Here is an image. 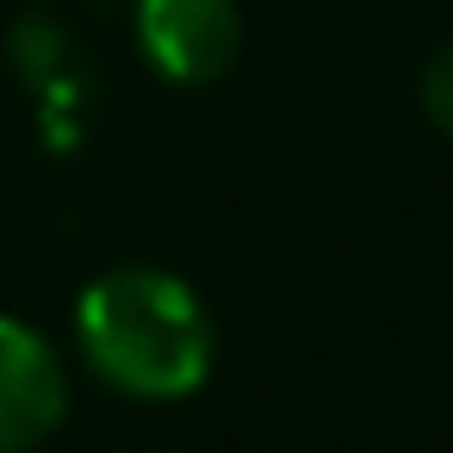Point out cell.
<instances>
[{"label": "cell", "instance_id": "6da1fadb", "mask_svg": "<svg viewBox=\"0 0 453 453\" xmlns=\"http://www.w3.org/2000/svg\"><path fill=\"white\" fill-rule=\"evenodd\" d=\"M81 360L125 397H187L211 372V317L162 267H112L75 304Z\"/></svg>", "mask_w": 453, "mask_h": 453}, {"label": "cell", "instance_id": "7a4b0ae2", "mask_svg": "<svg viewBox=\"0 0 453 453\" xmlns=\"http://www.w3.org/2000/svg\"><path fill=\"white\" fill-rule=\"evenodd\" d=\"M137 44L162 81L205 88L236 63L242 13L236 0H137Z\"/></svg>", "mask_w": 453, "mask_h": 453}, {"label": "cell", "instance_id": "3957f363", "mask_svg": "<svg viewBox=\"0 0 453 453\" xmlns=\"http://www.w3.org/2000/svg\"><path fill=\"white\" fill-rule=\"evenodd\" d=\"M69 410V379L57 348L19 323V317H0V453H26L44 434H57Z\"/></svg>", "mask_w": 453, "mask_h": 453}, {"label": "cell", "instance_id": "277c9868", "mask_svg": "<svg viewBox=\"0 0 453 453\" xmlns=\"http://www.w3.org/2000/svg\"><path fill=\"white\" fill-rule=\"evenodd\" d=\"M7 57H13V69L38 88V100H44V119L57 125H69V119H81V106H88V63L75 57V44H69V32H57L50 19H19L13 26V38H7Z\"/></svg>", "mask_w": 453, "mask_h": 453}, {"label": "cell", "instance_id": "5b68a950", "mask_svg": "<svg viewBox=\"0 0 453 453\" xmlns=\"http://www.w3.org/2000/svg\"><path fill=\"white\" fill-rule=\"evenodd\" d=\"M422 112L434 119L441 137H453V44H441L422 69Z\"/></svg>", "mask_w": 453, "mask_h": 453}]
</instances>
